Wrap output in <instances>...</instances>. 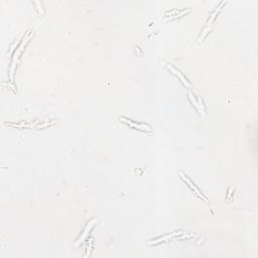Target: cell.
Wrapping results in <instances>:
<instances>
[{
  "instance_id": "cell-1",
  "label": "cell",
  "mask_w": 258,
  "mask_h": 258,
  "mask_svg": "<svg viewBox=\"0 0 258 258\" xmlns=\"http://www.w3.org/2000/svg\"><path fill=\"white\" fill-rule=\"evenodd\" d=\"M168 67V69L169 70H171V72H172V74H175V75H176L177 77H179V78L181 80V82H183L185 86H188V87H191V84L189 83V81L187 80V78H185V77L183 76L180 74V72L177 70V69H176V68H173L172 66H171V64H169V66H167Z\"/></svg>"
},
{
  "instance_id": "cell-2",
  "label": "cell",
  "mask_w": 258,
  "mask_h": 258,
  "mask_svg": "<svg viewBox=\"0 0 258 258\" xmlns=\"http://www.w3.org/2000/svg\"><path fill=\"white\" fill-rule=\"evenodd\" d=\"M180 176H181V177H183V179L185 180V181H187V183H188V184L189 185V187H191V188H192V189H194V191H195V192H196V193L198 194V195H199V197H201V198H203V199H204V200H205L206 202H207V199H206V198H205V197H204L203 195H202V194H201V192H200V191H199V189H197V188L195 187V185H194V184L192 183V181H191V180H189L188 179V177H187V176H184V175H183V173H181V175H180Z\"/></svg>"
},
{
  "instance_id": "cell-3",
  "label": "cell",
  "mask_w": 258,
  "mask_h": 258,
  "mask_svg": "<svg viewBox=\"0 0 258 258\" xmlns=\"http://www.w3.org/2000/svg\"><path fill=\"white\" fill-rule=\"evenodd\" d=\"M95 222H96V220H92V221L90 222V223H89V224L87 225V227H86V229H85V231H84V233H83V235H82V237H81V238H80V240L78 241V243H77V244H79V243H81V241H82V240H84V239H85V237H86V235H87V233H88V231H89V230H90V229L92 228V225H93V224H94V223H95Z\"/></svg>"
}]
</instances>
